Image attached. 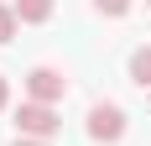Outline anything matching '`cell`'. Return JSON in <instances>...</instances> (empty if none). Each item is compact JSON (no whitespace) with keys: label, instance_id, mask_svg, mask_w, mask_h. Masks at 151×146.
I'll use <instances>...</instances> for the list:
<instances>
[{"label":"cell","instance_id":"obj_2","mask_svg":"<svg viewBox=\"0 0 151 146\" xmlns=\"http://www.w3.org/2000/svg\"><path fill=\"white\" fill-rule=\"evenodd\" d=\"M89 141H104V146H115V141H125V110L115 99H99L89 110Z\"/></svg>","mask_w":151,"mask_h":146},{"label":"cell","instance_id":"obj_6","mask_svg":"<svg viewBox=\"0 0 151 146\" xmlns=\"http://www.w3.org/2000/svg\"><path fill=\"white\" fill-rule=\"evenodd\" d=\"M16 31H21V16H16V5H0V47L11 42Z\"/></svg>","mask_w":151,"mask_h":146},{"label":"cell","instance_id":"obj_9","mask_svg":"<svg viewBox=\"0 0 151 146\" xmlns=\"http://www.w3.org/2000/svg\"><path fill=\"white\" fill-rule=\"evenodd\" d=\"M5 104H11V84L0 78V110H5Z\"/></svg>","mask_w":151,"mask_h":146},{"label":"cell","instance_id":"obj_7","mask_svg":"<svg viewBox=\"0 0 151 146\" xmlns=\"http://www.w3.org/2000/svg\"><path fill=\"white\" fill-rule=\"evenodd\" d=\"M130 5H136V0H94V11H99V16H109V21L130 16Z\"/></svg>","mask_w":151,"mask_h":146},{"label":"cell","instance_id":"obj_10","mask_svg":"<svg viewBox=\"0 0 151 146\" xmlns=\"http://www.w3.org/2000/svg\"><path fill=\"white\" fill-rule=\"evenodd\" d=\"M146 104H151V94H146Z\"/></svg>","mask_w":151,"mask_h":146},{"label":"cell","instance_id":"obj_3","mask_svg":"<svg viewBox=\"0 0 151 146\" xmlns=\"http://www.w3.org/2000/svg\"><path fill=\"white\" fill-rule=\"evenodd\" d=\"M26 94H31L37 104H58V99H68V78H63L58 68L37 63V68L26 73Z\"/></svg>","mask_w":151,"mask_h":146},{"label":"cell","instance_id":"obj_8","mask_svg":"<svg viewBox=\"0 0 151 146\" xmlns=\"http://www.w3.org/2000/svg\"><path fill=\"white\" fill-rule=\"evenodd\" d=\"M11 146H52V141H31V136H16Z\"/></svg>","mask_w":151,"mask_h":146},{"label":"cell","instance_id":"obj_1","mask_svg":"<svg viewBox=\"0 0 151 146\" xmlns=\"http://www.w3.org/2000/svg\"><path fill=\"white\" fill-rule=\"evenodd\" d=\"M58 131H63V120H58V110H52V104L26 99L21 110H16V136H31V141H52Z\"/></svg>","mask_w":151,"mask_h":146},{"label":"cell","instance_id":"obj_5","mask_svg":"<svg viewBox=\"0 0 151 146\" xmlns=\"http://www.w3.org/2000/svg\"><path fill=\"white\" fill-rule=\"evenodd\" d=\"M16 16H21V26H42L47 16H52V0H11Z\"/></svg>","mask_w":151,"mask_h":146},{"label":"cell","instance_id":"obj_4","mask_svg":"<svg viewBox=\"0 0 151 146\" xmlns=\"http://www.w3.org/2000/svg\"><path fill=\"white\" fill-rule=\"evenodd\" d=\"M130 84L141 94H151V47H136L130 52Z\"/></svg>","mask_w":151,"mask_h":146},{"label":"cell","instance_id":"obj_11","mask_svg":"<svg viewBox=\"0 0 151 146\" xmlns=\"http://www.w3.org/2000/svg\"><path fill=\"white\" fill-rule=\"evenodd\" d=\"M146 5H151V0H146Z\"/></svg>","mask_w":151,"mask_h":146}]
</instances>
